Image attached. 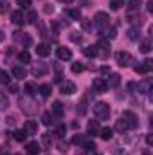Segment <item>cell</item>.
Masks as SVG:
<instances>
[{"label": "cell", "mask_w": 153, "mask_h": 155, "mask_svg": "<svg viewBox=\"0 0 153 155\" xmlns=\"http://www.w3.org/2000/svg\"><path fill=\"white\" fill-rule=\"evenodd\" d=\"M18 105H20V108H22L25 114H29V116H33V114L38 112V103H36L31 96H24V97H20Z\"/></svg>", "instance_id": "6da1fadb"}, {"label": "cell", "mask_w": 153, "mask_h": 155, "mask_svg": "<svg viewBox=\"0 0 153 155\" xmlns=\"http://www.w3.org/2000/svg\"><path fill=\"white\" fill-rule=\"evenodd\" d=\"M92 110H94V116H96L97 121H106V119L110 117V105H108V103H105V101L96 103Z\"/></svg>", "instance_id": "7a4b0ae2"}, {"label": "cell", "mask_w": 153, "mask_h": 155, "mask_svg": "<svg viewBox=\"0 0 153 155\" xmlns=\"http://www.w3.org/2000/svg\"><path fill=\"white\" fill-rule=\"evenodd\" d=\"M115 60H117L119 67H130V65L133 63V56H132L130 52H124V51L117 52V54H115Z\"/></svg>", "instance_id": "3957f363"}, {"label": "cell", "mask_w": 153, "mask_h": 155, "mask_svg": "<svg viewBox=\"0 0 153 155\" xmlns=\"http://www.w3.org/2000/svg\"><path fill=\"white\" fill-rule=\"evenodd\" d=\"M96 51H97V56H99L101 60H106V58L110 56V43H108L106 40H101V41L96 45Z\"/></svg>", "instance_id": "277c9868"}, {"label": "cell", "mask_w": 153, "mask_h": 155, "mask_svg": "<svg viewBox=\"0 0 153 155\" xmlns=\"http://www.w3.org/2000/svg\"><path fill=\"white\" fill-rule=\"evenodd\" d=\"M94 22H96V25H97L99 29H106V27L110 25V16H108L106 13L99 11V13H96V18H94Z\"/></svg>", "instance_id": "5b68a950"}, {"label": "cell", "mask_w": 153, "mask_h": 155, "mask_svg": "<svg viewBox=\"0 0 153 155\" xmlns=\"http://www.w3.org/2000/svg\"><path fill=\"white\" fill-rule=\"evenodd\" d=\"M122 119L128 123L130 128H137V126H139V119H137V116H135L133 112H130V110H124V112H122Z\"/></svg>", "instance_id": "8992f818"}, {"label": "cell", "mask_w": 153, "mask_h": 155, "mask_svg": "<svg viewBox=\"0 0 153 155\" xmlns=\"http://www.w3.org/2000/svg\"><path fill=\"white\" fill-rule=\"evenodd\" d=\"M76 90L77 88L72 81H63L61 87H60V92H61L63 96H72V94H76Z\"/></svg>", "instance_id": "52a82bcc"}, {"label": "cell", "mask_w": 153, "mask_h": 155, "mask_svg": "<svg viewBox=\"0 0 153 155\" xmlns=\"http://www.w3.org/2000/svg\"><path fill=\"white\" fill-rule=\"evenodd\" d=\"M151 60H144L142 63H139V65H135L133 67V71L137 72V74H148L150 71H151Z\"/></svg>", "instance_id": "ba28073f"}, {"label": "cell", "mask_w": 153, "mask_h": 155, "mask_svg": "<svg viewBox=\"0 0 153 155\" xmlns=\"http://www.w3.org/2000/svg\"><path fill=\"white\" fill-rule=\"evenodd\" d=\"M92 88H94V92H96V94H105V92L108 90V87H106V81H105V79H94Z\"/></svg>", "instance_id": "9c48e42d"}, {"label": "cell", "mask_w": 153, "mask_h": 155, "mask_svg": "<svg viewBox=\"0 0 153 155\" xmlns=\"http://www.w3.org/2000/svg\"><path fill=\"white\" fill-rule=\"evenodd\" d=\"M24 132H25L27 135H34V134L38 132V121H25Z\"/></svg>", "instance_id": "30bf717a"}, {"label": "cell", "mask_w": 153, "mask_h": 155, "mask_svg": "<svg viewBox=\"0 0 153 155\" xmlns=\"http://www.w3.org/2000/svg\"><path fill=\"white\" fill-rule=\"evenodd\" d=\"M58 58L60 60H63V61H69V60H72V51L70 49H67V47H58Z\"/></svg>", "instance_id": "8fae6325"}, {"label": "cell", "mask_w": 153, "mask_h": 155, "mask_svg": "<svg viewBox=\"0 0 153 155\" xmlns=\"http://www.w3.org/2000/svg\"><path fill=\"white\" fill-rule=\"evenodd\" d=\"M137 92H139V94H148V92H151V79L141 81V83L137 85Z\"/></svg>", "instance_id": "7c38bea8"}, {"label": "cell", "mask_w": 153, "mask_h": 155, "mask_svg": "<svg viewBox=\"0 0 153 155\" xmlns=\"http://www.w3.org/2000/svg\"><path fill=\"white\" fill-rule=\"evenodd\" d=\"M99 130H101V128H99V123H97L96 119H94V121H88V124H86V134H88V135H97Z\"/></svg>", "instance_id": "4fadbf2b"}, {"label": "cell", "mask_w": 153, "mask_h": 155, "mask_svg": "<svg viewBox=\"0 0 153 155\" xmlns=\"http://www.w3.org/2000/svg\"><path fill=\"white\" fill-rule=\"evenodd\" d=\"M119 85H121V76H119V74H114V72H110L108 81H106V87H110V88H117Z\"/></svg>", "instance_id": "5bb4252c"}, {"label": "cell", "mask_w": 153, "mask_h": 155, "mask_svg": "<svg viewBox=\"0 0 153 155\" xmlns=\"http://www.w3.org/2000/svg\"><path fill=\"white\" fill-rule=\"evenodd\" d=\"M47 71H49V67L45 65V63H38V65H34L33 67V76H45L47 74Z\"/></svg>", "instance_id": "9a60e30c"}, {"label": "cell", "mask_w": 153, "mask_h": 155, "mask_svg": "<svg viewBox=\"0 0 153 155\" xmlns=\"http://www.w3.org/2000/svg\"><path fill=\"white\" fill-rule=\"evenodd\" d=\"M25 150H27V153L29 155H38L40 152H41V146H40L36 141H33V143H27Z\"/></svg>", "instance_id": "2e32d148"}, {"label": "cell", "mask_w": 153, "mask_h": 155, "mask_svg": "<svg viewBox=\"0 0 153 155\" xmlns=\"http://www.w3.org/2000/svg\"><path fill=\"white\" fill-rule=\"evenodd\" d=\"M11 20H13V24H16V25H24V24H25V16L22 15V11H13Z\"/></svg>", "instance_id": "e0dca14e"}, {"label": "cell", "mask_w": 153, "mask_h": 155, "mask_svg": "<svg viewBox=\"0 0 153 155\" xmlns=\"http://www.w3.org/2000/svg\"><path fill=\"white\" fill-rule=\"evenodd\" d=\"M50 114L56 117H63V105L60 103V101H54L52 103V110H50Z\"/></svg>", "instance_id": "ac0fdd59"}, {"label": "cell", "mask_w": 153, "mask_h": 155, "mask_svg": "<svg viewBox=\"0 0 153 155\" xmlns=\"http://www.w3.org/2000/svg\"><path fill=\"white\" fill-rule=\"evenodd\" d=\"M99 135H101V139L110 141V139L114 137V130H112L110 126H105V128H101V130H99Z\"/></svg>", "instance_id": "d6986e66"}, {"label": "cell", "mask_w": 153, "mask_h": 155, "mask_svg": "<svg viewBox=\"0 0 153 155\" xmlns=\"http://www.w3.org/2000/svg\"><path fill=\"white\" fill-rule=\"evenodd\" d=\"M25 76H27V71H25L24 67H20V65L13 67V78H16V79H24Z\"/></svg>", "instance_id": "ffe728a7"}, {"label": "cell", "mask_w": 153, "mask_h": 155, "mask_svg": "<svg viewBox=\"0 0 153 155\" xmlns=\"http://www.w3.org/2000/svg\"><path fill=\"white\" fill-rule=\"evenodd\" d=\"M115 130H117V132H121V134H124V132H128V130H130V126H128V123L121 117L119 121H115Z\"/></svg>", "instance_id": "44dd1931"}, {"label": "cell", "mask_w": 153, "mask_h": 155, "mask_svg": "<svg viewBox=\"0 0 153 155\" xmlns=\"http://www.w3.org/2000/svg\"><path fill=\"white\" fill-rule=\"evenodd\" d=\"M103 36L106 40H115V36H117V29L115 27H106V29H103Z\"/></svg>", "instance_id": "7402d4cb"}, {"label": "cell", "mask_w": 153, "mask_h": 155, "mask_svg": "<svg viewBox=\"0 0 153 155\" xmlns=\"http://www.w3.org/2000/svg\"><path fill=\"white\" fill-rule=\"evenodd\" d=\"M36 54H38V56H43V58H45V56H49V54H50L49 45H47V43H40L38 47H36Z\"/></svg>", "instance_id": "603a6c76"}, {"label": "cell", "mask_w": 153, "mask_h": 155, "mask_svg": "<svg viewBox=\"0 0 153 155\" xmlns=\"http://www.w3.org/2000/svg\"><path fill=\"white\" fill-rule=\"evenodd\" d=\"M128 38L132 40V41H139V38H141V31H139V27H132V29H128Z\"/></svg>", "instance_id": "cb8c5ba5"}, {"label": "cell", "mask_w": 153, "mask_h": 155, "mask_svg": "<svg viewBox=\"0 0 153 155\" xmlns=\"http://www.w3.org/2000/svg\"><path fill=\"white\" fill-rule=\"evenodd\" d=\"M83 54H85L86 58H96V56H97L96 45H88V47H85V49H83Z\"/></svg>", "instance_id": "d4e9b609"}, {"label": "cell", "mask_w": 153, "mask_h": 155, "mask_svg": "<svg viewBox=\"0 0 153 155\" xmlns=\"http://www.w3.org/2000/svg\"><path fill=\"white\" fill-rule=\"evenodd\" d=\"M141 7V0H130L128 2V13H139Z\"/></svg>", "instance_id": "484cf974"}, {"label": "cell", "mask_w": 153, "mask_h": 155, "mask_svg": "<svg viewBox=\"0 0 153 155\" xmlns=\"http://www.w3.org/2000/svg\"><path fill=\"white\" fill-rule=\"evenodd\" d=\"M36 92H38V87H36V83H33V81L25 83V94H27V96H33V94H36Z\"/></svg>", "instance_id": "4316f807"}, {"label": "cell", "mask_w": 153, "mask_h": 155, "mask_svg": "<svg viewBox=\"0 0 153 155\" xmlns=\"http://www.w3.org/2000/svg\"><path fill=\"white\" fill-rule=\"evenodd\" d=\"M18 61H20V63H29V61H31V54H29L27 51H20V52H18Z\"/></svg>", "instance_id": "83f0119b"}, {"label": "cell", "mask_w": 153, "mask_h": 155, "mask_svg": "<svg viewBox=\"0 0 153 155\" xmlns=\"http://www.w3.org/2000/svg\"><path fill=\"white\" fill-rule=\"evenodd\" d=\"M41 143H43V146H45V148H50V146H52V143H54V139H52V135H50V134H43V135H41Z\"/></svg>", "instance_id": "f1b7e54d"}, {"label": "cell", "mask_w": 153, "mask_h": 155, "mask_svg": "<svg viewBox=\"0 0 153 155\" xmlns=\"http://www.w3.org/2000/svg\"><path fill=\"white\" fill-rule=\"evenodd\" d=\"M65 15H69L72 20H81V11L79 9H65Z\"/></svg>", "instance_id": "f546056e"}, {"label": "cell", "mask_w": 153, "mask_h": 155, "mask_svg": "<svg viewBox=\"0 0 153 155\" xmlns=\"http://www.w3.org/2000/svg\"><path fill=\"white\" fill-rule=\"evenodd\" d=\"M40 94L43 96V97H47V96H50V92H52V85H49V83H45V85H41L38 88Z\"/></svg>", "instance_id": "4dcf8cb0"}, {"label": "cell", "mask_w": 153, "mask_h": 155, "mask_svg": "<svg viewBox=\"0 0 153 155\" xmlns=\"http://www.w3.org/2000/svg\"><path fill=\"white\" fill-rule=\"evenodd\" d=\"M81 148H85V150H96V143L94 141H90V139H83L81 141Z\"/></svg>", "instance_id": "1f68e13d"}, {"label": "cell", "mask_w": 153, "mask_h": 155, "mask_svg": "<svg viewBox=\"0 0 153 155\" xmlns=\"http://www.w3.org/2000/svg\"><path fill=\"white\" fill-rule=\"evenodd\" d=\"M70 69H72V72H74V74H81V72L85 71V65H83L81 61H74V63L70 65Z\"/></svg>", "instance_id": "d6a6232c"}, {"label": "cell", "mask_w": 153, "mask_h": 155, "mask_svg": "<svg viewBox=\"0 0 153 155\" xmlns=\"http://www.w3.org/2000/svg\"><path fill=\"white\" fill-rule=\"evenodd\" d=\"M18 40L22 41V45H24V49H27V47H31V45H33V38H31L29 35H25V33H24V36H20Z\"/></svg>", "instance_id": "836d02e7"}, {"label": "cell", "mask_w": 153, "mask_h": 155, "mask_svg": "<svg viewBox=\"0 0 153 155\" xmlns=\"http://www.w3.org/2000/svg\"><path fill=\"white\" fill-rule=\"evenodd\" d=\"M36 20H38V13L36 11H29L27 16H25V22L27 24H36Z\"/></svg>", "instance_id": "e575fe53"}, {"label": "cell", "mask_w": 153, "mask_h": 155, "mask_svg": "<svg viewBox=\"0 0 153 155\" xmlns=\"http://www.w3.org/2000/svg\"><path fill=\"white\" fill-rule=\"evenodd\" d=\"M13 135H15V141H18V143H24V141L27 139V134H25L24 130H16Z\"/></svg>", "instance_id": "d590c367"}, {"label": "cell", "mask_w": 153, "mask_h": 155, "mask_svg": "<svg viewBox=\"0 0 153 155\" xmlns=\"http://www.w3.org/2000/svg\"><path fill=\"white\" fill-rule=\"evenodd\" d=\"M150 51H151V41H150V40H144V41H141V52L148 54Z\"/></svg>", "instance_id": "8d00e7d4"}, {"label": "cell", "mask_w": 153, "mask_h": 155, "mask_svg": "<svg viewBox=\"0 0 153 155\" xmlns=\"http://www.w3.org/2000/svg\"><path fill=\"white\" fill-rule=\"evenodd\" d=\"M0 83H2V85H9V83H11L9 74H7L5 71H2V69H0Z\"/></svg>", "instance_id": "74e56055"}, {"label": "cell", "mask_w": 153, "mask_h": 155, "mask_svg": "<svg viewBox=\"0 0 153 155\" xmlns=\"http://www.w3.org/2000/svg\"><path fill=\"white\" fill-rule=\"evenodd\" d=\"M69 38L72 40L74 43H81V40H83V36H81V33H79V31H72V33L69 35Z\"/></svg>", "instance_id": "f35d334b"}, {"label": "cell", "mask_w": 153, "mask_h": 155, "mask_svg": "<svg viewBox=\"0 0 153 155\" xmlns=\"http://www.w3.org/2000/svg\"><path fill=\"white\" fill-rule=\"evenodd\" d=\"M41 123H43L45 126H50V124H52V114H50V112L43 114V116H41Z\"/></svg>", "instance_id": "ab89813d"}, {"label": "cell", "mask_w": 153, "mask_h": 155, "mask_svg": "<svg viewBox=\"0 0 153 155\" xmlns=\"http://www.w3.org/2000/svg\"><path fill=\"white\" fill-rule=\"evenodd\" d=\"M7 105H9L7 96H5L4 92H0V110H5V108H7Z\"/></svg>", "instance_id": "60d3db41"}, {"label": "cell", "mask_w": 153, "mask_h": 155, "mask_svg": "<svg viewBox=\"0 0 153 155\" xmlns=\"http://www.w3.org/2000/svg\"><path fill=\"white\" fill-rule=\"evenodd\" d=\"M56 148H58V152H61V153H65V152L69 150V144H67L65 141H58V144H56Z\"/></svg>", "instance_id": "b9f144b4"}, {"label": "cell", "mask_w": 153, "mask_h": 155, "mask_svg": "<svg viewBox=\"0 0 153 155\" xmlns=\"http://www.w3.org/2000/svg\"><path fill=\"white\" fill-rule=\"evenodd\" d=\"M77 114H81V116L86 114V101H79V105H77Z\"/></svg>", "instance_id": "7bdbcfd3"}, {"label": "cell", "mask_w": 153, "mask_h": 155, "mask_svg": "<svg viewBox=\"0 0 153 155\" xmlns=\"http://www.w3.org/2000/svg\"><path fill=\"white\" fill-rule=\"evenodd\" d=\"M121 5H122V0H110V9H112V11L121 9Z\"/></svg>", "instance_id": "ee69618b"}, {"label": "cell", "mask_w": 153, "mask_h": 155, "mask_svg": "<svg viewBox=\"0 0 153 155\" xmlns=\"http://www.w3.org/2000/svg\"><path fill=\"white\" fill-rule=\"evenodd\" d=\"M79 22L83 24V29H85V31H90V29H92V22H90L88 18H81Z\"/></svg>", "instance_id": "f6af8a7d"}, {"label": "cell", "mask_w": 153, "mask_h": 155, "mask_svg": "<svg viewBox=\"0 0 153 155\" xmlns=\"http://www.w3.org/2000/svg\"><path fill=\"white\" fill-rule=\"evenodd\" d=\"M7 9H9V2L7 0H0V13L4 15V13H7Z\"/></svg>", "instance_id": "bcb514c9"}, {"label": "cell", "mask_w": 153, "mask_h": 155, "mask_svg": "<svg viewBox=\"0 0 153 155\" xmlns=\"http://www.w3.org/2000/svg\"><path fill=\"white\" fill-rule=\"evenodd\" d=\"M65 134H67V128H65L63 124H60V126L56 128V135H60V137H63Z\"/></svg>", "instance_id": "7dc6e473"}, {"label": "cell", "mask_w": 153, "mask_h": 155, "mask_svg": "<svg viewBox=\"0 0 153 155\" xmlns=\"http://www.w3.org/2000/svg\"><path fill=\"white\" fill-rule=\"evenodd\" d=\"M43 13H45V15H52V13H54V7H52L50 4H45V7H43Z\"/></svg>", "instance_id": "c3c4849f"}, {"label": "cell", "mask_w": 153, "mask_h": 155, "mask_svg": "<svg viewBox=\"0 0 153 155\" xmlns=\"http://www.w3.org/2000/svg\"><path fill=\"white\" fill-rule=\"evenodd\" d=\"M7 90H9V94H16V92H18V87H16L15 83H9V85H7Z\"/></svg>", "instance_id": "681fc988"}, {"label": "cell", "mask_w": 153, "mask_h": 155, "mask_svg": "<svg viewBox=\"0 0 153 155\" xmlns=\"http://www.w3.org/2000/svg\"><path fill=\"white\" fill-rule=\"evenodd\" d=\"M99 71H101V74H103V76H110V72H112V71H110V67H106V65H103Z\"/></svg>", "instance_id": "f907efd6"}, {"label": "cell", "mask_w": 153, "mask_h": 155, "mask_svg": "<svg viewBox=\"0 0 153 155\" xmlns=\"http://www.w3.org/2000/svg\"><path fill=\"white\" fill-rule=\"evenodd\" d=\"M16 4H18L20 7H29V5H31V0H16Z\"/></svg>", "instance_id": "816d5d0a"}, {"label": "cell", "mask_w": 153, "mask_h": 155, "mask_svg": "<svg viewBox=\"0 0 153 155\" xmlns=\"http://www.w3.org/2000/svg\"><path fill=\"white\" fill-rule=\"evenodd\" d=\"M83 139H85L83 135H74V137H72V143H74V144H81Z\"/></svg>", "instance_id": "f5cc1de1"}, {"label": "cell", "mask_w": 153, "mask_h": 155, "mask_svg": "<svg viewBox=\"0 0 153 155\" xmlns=\"http://www.w3.org/2000/svg\"><path fill=\"white\" fill-rule=\"evenodd\" d=\"M146 144H148V146H151V144H153V135H151V134H148V135H146Z\"/></svg>", "instance_id": "db71d44e"}, {"label": "cell", "mask_w": 153, "mask_h": 155, "mask_svg": "<svg viewBox=\"0 0 153 155\" xmlns=\"http://www.w3.org/2000/svg\"><path fill=\"white\" fill-rule=\"evenodd\" d=\"M135 88H137V85H135V83H128V90H130V92H133Z\"/></svg>", "instance_id": "11a10c76"}, {"label": "cell", "mask_w": 153, "mask_h": 155, "mask_svg": "<svg viewBox=\"0 0 153 155\" xmlns=\"http://www.w3.org/2000/svg\"><path fill=\"white\" fill-rule=\"evenodd\" d=\"M146 5H148V11H153V2H151V0H150V2L146 4Z\"/></svg>", "instance_id": "9f6ffc18"}, {"label": "cell", "mask_w": 153, "mask_h": 155, "mask_svg": "<svg viewBox=\"0 0 153 155\" xmlns=\"http://www.w3.org/2000/svg\"><path fill=\"white\" fill-rule=\"evenodd\" d=\"M54 81H56V83H61V74H58V76L54 78Z\"/></svg>", "instance_id": "6f0895ef"}, {"label": "cell", "mask_w": 153, "mask_h": 155, "mask_svg": "<svg viewBox=\"0 0 153 155\" xmlns=\"http://www.w3.org/2000/svg\"><path fill=\"white\" fill-rule=\"evenodd\" d=\"M60 2H63V4H72L74 0H60Z\"/></svg>", "instance_id": "680465c9"}, {"label": "cell", "mask_w": 153, "mask_h": 155, "mask_svg": "<svg viewBox=\"0 0 153 155\" xmlns=\"http://www.w3.org/2000/svg\"><path fill=\"white\" fill-rule=\"evenodd\" d=\"M0 41H4V33L0 31Z\"/></svg>", "instance_id": "91938a15"}, {"label": "cell", "mask_w": 153, "mask_h": 155, "mask_svg": "<svg viewBox=\"0 0 153 155\" xmlns=\"http://www.w3.org/2000/svg\"><path fill=\"white\" fill-rule=\"evenodd\" d=\"M144 155H151V153H150V152H148V150H146V152H144Z\"/></svg>", "instance_id": "94428289"}, {"label": "cell", "mask_w": 153, "mask_h": 155, "mask_svg": "<svg viewBox=\"0 0 153 155\" xmlns=\"http://www.w3.org/2000/svg\"><path fill=\"white\" fill-rule=\"evenodd\" d=\"M94 155H99V153H94Z\"/></svg>", "instance_id": "6125c7cd"}, {"label": "cell", "mask_w": 153, "mask_h": 155, "mask_svg": "<svg viewBox=\"0 0 153 155\" xmlns=\"http://www.w3.org/2000/svg\"><path fill=\"white\" fill-rule=\"evenodd\" d=\"M16 155H18V153H16Z\"/></svg>", "instance_id": "be15d7a7"}]
</instances>
